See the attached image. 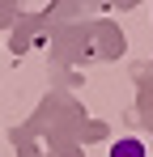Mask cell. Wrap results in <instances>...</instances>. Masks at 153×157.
<instances>
[{
  "label": "cell",
  "mask_w": 153,
  "mask_h": 157,
  "mask_svg": "<svg viewBox=\"0 0 153 157\" xmlns=\"http://www.w3.org/2000/svg\"><path fill=\"white\" fill-rule=\"evenodd\" d=\"M111 157H145V144H140V140H119V144L111 149Z\"/></svg>",
  "instance_id": "obj_1"
}]
</instances>
